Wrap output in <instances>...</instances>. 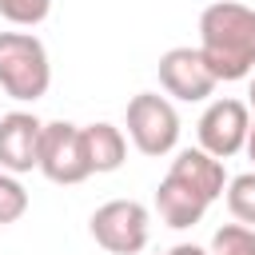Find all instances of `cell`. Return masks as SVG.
Returning a JSON list of instances; mask_svg holds the SVG:
<instances>
[{
	"label": "cell",
	"mask_w": 255,
	"mask_h": 255,
	"mask_svg": "<svg viewBox=\"0 0 255 255\" xmlns=\"http://www.w3.org/2000/svg\"><path fill=\"white\" fill-rule=\"evenodd\" d=\"M52 12V0H0V16L16 28H36Z\"/></svg>",
	"instance_id": "obj_13"
},
{
	"label": "cell",
	"mask_w": 255,
	"mask_h": 255,
	"mask_svg": "<svg viewBox=\"0 0 255 255\" xmlns=\"http://www.w3.org/2000/svg\"><path fill=\"white\" fill-rule=\"evenodd\" d=\"M247 96H251L247 104H251V112H255V76H251V92H247Z\"/></svg>",
	"instance_id": "obj_17"
},
{
	"label": "cell",
	"mask_w": 255,
	"mask_h": 255,
	"mask_svg": "<svg viewBox=\"0 0 255 255\" xmlns=\"http://www.w3.org/2000/svg\"><path fill=\"white\" fill-rule=\"evenodd\" d=\"M207 255H255V227H243V223H223V227L211 235Z\"/></svg>",
	"instance_id": "obj_12"
},
{
	"label": "cell",
	"mask_w": 255,
	"mask_h": 255,
	"mask_svg": "<svg viewBox=\"0 0 255 255\" xmlns=\"http://www.w3.org/2000/svg\"><path fill=\"white\" fill-rule=\"evenodd\" d=\"M40 135H44V124L32 112L0 116V171L24 175L40 167Z\"/></svg>",
	"instance_id": "obj_9"
},
{
	"label": "cell",
	"mask_w": 255,
	"mask_h": 255,
	"mask_svg": "<svg viewBox=\"0 0 255 255\" xmlns=\"http://www.w3.org/2000/svg\"><path fill=\"white\" fill-rule=\"evenodd\" d=\"M128 135L143 155H167L179 143V112L159 92H139L128 100Z\"/></svg>",
	"instance_id": "obj_5"
},
{
	"label": "cell",
	"mask_w": 255,
	"mask_h": 255,
	"mask_svg": "<svg viewBox=\"0 0 255 255\" xmlns=\"http://www.w3.org/2000/svg\"><path fill=\"white\" fill-rule=\"evenodd\" d=\"M247 155H251V163H255V120H251V135H247Z\"/></svg>",
	"instance_id": "obj_16"
},
{
	"label": "cell",
	"mask_w": 255,
	"mask_h": 255,
	"mask_svg": "<svg viewBox=\"0 0 255 255\" xmlns=\"http://www.w3.org/2000/svg\"><path fill=\"white\" fill-rule=\"evenodd\" d=\"M199 52L215 80L235 84L255 72V8L215 0L199 16Z\"/></svg>",
	"instance_id": "obj_2"
},
{
	"label": "cell",
	"mask_w": 255,
	"mask_h": 255,
	"mask_svg": "<svg viewBox=\"0 0 255 255\" xmlns=\"http://www.w3.org/2000/svg\"><path fill=\"white\" fill-rule=\"evenodd\" d=\"M227 211L235 215V223L255 227V171H243L227 183Z\"/></svg>",
	"instance_id": "obj_11"
},
{
	"label": "cell",
	"mask_w": 255,
	"mask_h": 255,
	"mask_svg": "<svg viewBox=\"0 0 255 255\" xmlns=\"http://www.w3.org/2000/svg\"><path fill=\"white\" fill-rule=\"evenodd\" d=\"M163 255H207L203 247H195V243H175L171 251H163Z\"/></svg>",
	"instance_id": "obj_15"
},
{
	"label": "cell",
	"mask_w": 255,
	"mask_h": 255,
	"mask_svg": "<svg viewBox=\"0 0 255 255\" xmlns=\"http://www.w3.org/2000/svg\"><path fill=\"white\" fill-rule=\"evenodd\" d=\"M24 211H28V191H24V183H20L16 175L0 171V227H4V223H16Z\"/></svg>",
	"instance_id": "obj_14"
},
{
	"label": "cell",
	"mask_w": 255,
	"mask_h": 255,
	"mask_svg": "<svg viewBox=\"0 0 255 255\" xmlns=\"http://www.w3.org/2000/svg\"><path fill=\"white\" fill-rule=\"evenodd\" d=\"M215 76L199 48H167L159 56V88L183 104H199L215 92Z\"/></svg>",
	"instance_id": "obj_8"
},
{
	"label": "cell",
	"mask_w": 255,
	"mask_h": 255,
	"mask_svg": "<svg viewBox=\"0 0 255 255\" xmlns=\"http://www.w3.org/2000/svg\"><path fill=\"white\" fill-rule=\"evenodd\" d=\"M199 131V147L215 159H231L235 151L247 147L251 135V108L243 100H211L207 112L195 124Z\"/></svg>",
	"instance_id": "obj_7"
},
{
	"label": "cell",
	"mask_w": 255,
	"mask_h": 255,
	"mask_svg": "<svg viewBox=\"0 0 255 255\" xmlns=\"http://www.w3.org/2000/svg\"><path fill=\"white\" fill-rule=\"evenodd\" d=\"M84 151H88V163H92V175H104V171H120L124 159H128V139L116 124L100 120V124H88L84 128Z\"/></svg>",
	"instance_id": "obj_10"
},
{
	"label": "cell",
	"mask_w": 255,
	"mask_h": 255,
	"mask_svg": "<svg viewBox=\"0 0 255 255\" xmlns=\"http://www.w3.org/2000/svg\"><path fill=\"white\" fill-rule=\"evenodd\" d=\"M227 183L231 179L223 171V159L207 155L203 147H183V151H175L167 175L155 187V211L175 231L195 227L207 215V207L227 191Z\"/></svg>",
	"instance_id": "obj_1"
},
{
	"label": "cell",
	"mask_w": 255,
	"mask_h": 255,
	"mask_svg": "<svg viewBox=\"0 0 255 255\" xmlns=\"http://www.w3.org/2000/svg\"><path fill=\"white\" fill-rule=\"evenodd\" d=\"M88 231L112 255H139L151 235V215L139 199H108L92 211Z\"/></svg>",
	"instance_id": "obj_4"
},
{
	"label": "cell",
	"mask_w": 255,
	"mask_h": 255,
	"mask_svg": "<svg viewBox=\"0 0 255 255\" xmlns=\"http://www.w3.org/2000/svg\"><path fill=\"white\" fill-rule=\"evenodd\" d=\"M48 48L32 32H0V92L20 104H36L48 92Z\"/></svg>",
	"instance_id": "obj_3"
},
{
	"label": "cell",
	"mask_w": 255,
	"mask_h": 255,
	"mask_svg": "<svg viewBox=\"0 0 255 255\" xmlns=\"http://www.w3.org/2000/svg\"><path fill=\"white\" fill-rule=\"evenodd\" d=\"M44 179L52 183H84L92 175V163H88V151H84V128L68 124V120H52L44 124V135H40V167Z\"/></svg>",
	"instance_id": "obj_6"
}]
</instances>
